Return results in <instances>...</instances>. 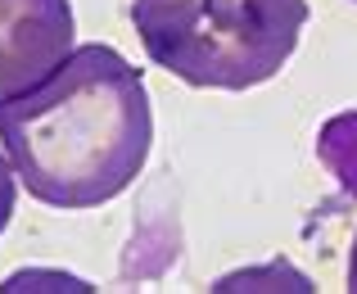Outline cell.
I'll list each match as a JSON object with an SVG mask.
<instances>
[{
  "label": "cell",
  "mask_w": 357,
  "mask_h": 294,
  "mask_svg": "<svg viewBox=\"0 0 357 294\" xmlns=\"http://www.w3.org/2000/svg\"><path fill=\"white\" fill-rule=\"evenodd\" d=\"M317 163L335 177L349 199H357V109H344L317 131Z\"/></svg>",
  "instance_id": "277c9868"
},
{
  "label": "cell",
  "mask_w": 357,
  "mask_h": 294,
  "mask_svg": "<svg viewBox=\"0 0 357 294\" xmlns=\"http://www.w3.org/2000/svg\"><path fill=\"white\" fill-rule=\"evenodd\" d=\"M349 290L357 294V235H353V249H349Z\"/></svg>",
  "instance_id": "8992f818"
},
{
  "label": "cell",
  "mask_w": 357,
  "mask_h": 294,
  "mask_svg": "<svg viewBox=\"0 0 357 294\" xmlns=\"http://www.w3.org/2000/svg\"><path fill=\"white\" fill-rule=\"evenodd\" d=\"M73 50L68 0H0V96L36 87Z\"/></svg>",
  "instance_id": "3957f363"
},
{
  "label": "cell",
  "mask_w": 357,
  "mask_h": 294,
  "mask_svg": "<svg viewBox=\"0 0 357 294\" xmlns=\"http://www.w3.org/2000/svg\"><path fill=\"white\" fill-rule=\"evenodd\" d=\"M14 163H9V154H0V235H5L9 217H14V199H18V186H14Z\"/></svg>",
  "instance_id": "5b68a950"
},
{
  "label": "cell",
  "mask_w": 357,
  "mask_h": 294,
  "mask_svg": "<svg viewBox=\"0 0 357 294\" xmlns=\"http://www.w3.org/2000/svg\"><path fill=\"white\" fill-rule=\"evenodd\" d=\"M149 64L199 91L271 82L298 50L307 0H131Z\"/></svg>",
  "instance_id": "7a4b0ae2"
},
{
  "label": "cell",
  "mask_w": 357,
  "mask_h": 294,
  "mask_svg": "<svg viewBox=\"0 0 357 294\" xmlns=\"http://www.w3.org/2000/svg\"><path fill=\"white\" fill-rule=\"evenodd\" d=\"M0 145L32 199L109 204L140 177L154 145L145 78L105 41L73 45L50 78L0 96Z\"/></svg>",
  "instance_id": "6da1fadb"
},
{
  "label": "cell",
  "mask_w": 357,
  "mask_h": 294,
  "mask_svg": "<svg viewBox=\"0 0 357 294\" xmlns=\"http://www.w3.org/2000/svg\"><path fill=\"white\" fill-rule=\"evenodd\" d=\"M353 5H357V0H353Z\"/></svg>",
  "instance_id": "52a82bcc"
}]
</instances>
